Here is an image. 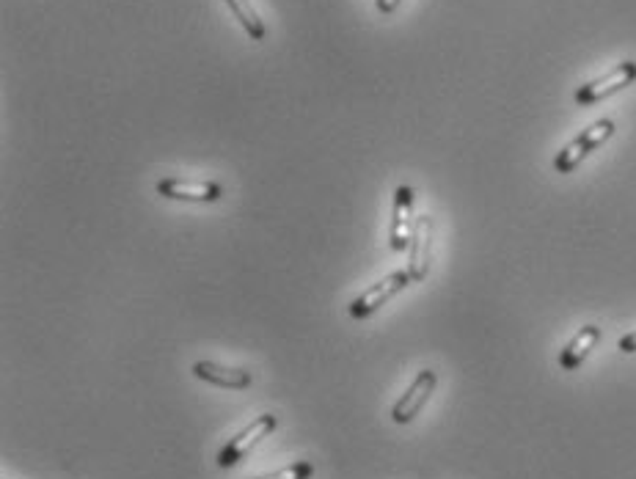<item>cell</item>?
<instances>
[{"label":"cell","instance_id":"cell-1","mask_svg":"<svg viewBox=\"0 0 636 479\" xmlns=\"http://www.w3.org/2000/svg\"><path fill=\"white\" fill-rule=\"evenodd\" d=\"M614 133V122L612 119H601V122H595L592 127H587L584 133L576 135L573 141H570L557 157H554V168H557L559 174H570L573 168L579 166L584 157L590 155L592 149H598L603 141H609Z\"/></svg>","mask_w":636,"mask_h":479},{"label":"cell","instance_id":"cell-2","mask_svg":"<svg viewBox=\"0 0 636 479\" xmlns=\"http://www.w3.org/2000/svg\"><path fill=\"white\" fill-rule=\"evenodd\" d=\"M411 273L408 270H394L389 273L386 279L378 281V284H372L367 292H361L356 301L350 303V314L356 317V320H364L369 314H375L383 306L386 301H391L397 292H402L408 284H411Z\"/></svg>","mask_w":636,"mask_h":479},{"label":"cell","instance_id":"cell-3","mask_svg":"<svg viewBox=\"0 0 636 479\" xmlns=\"http://www.w3.org/2000/svg\"><path fill=\"white\" fill-rule=\"evenodd\" d=\"M276 424H279V419H276L273 413H265V416L254 419L243 433H237L235 438L221 449V455H218V466L232 468L235 463H240V460L248 455V449H254L265 435H270L273 430H276Z\"/></svg>","mask_w":636,"mask_h":479},{"label":"cell","instance_id":"cell-4","mask_svg":"<svg viewBox=\"0 0 636 479\" xmlns=\"http://www.w3.org/2000/svg\"><path fill=\"white\" fill-rule=\"evenodd\" d=\"M636 80V61H623L620 67H614L609 75H603L598 80H590L584 83L579 91H576V102L579 105H595V102L612 97L617 91H623L625 86H631Z\"/></svg>","mask_w":636,"mask_h":479},{"label":"cell","instance_id":"cell-5","mask_svg":"<svg viewBox=\"0 0 636 479\" xmlns=\"http://www.w3.org/2000/svg\"><path fill=\"white\" fill-rule=\"evenodd\" d=\"M436 383H438V375L433 369H422L416 380H413L408 391L402 394L400 402L391 408V419L397 424H408L413 422V416L422 411L427 400H430V394L436 391Z\"/></svg>","mask_w":636,"mask_h":479},{"label":"cell","instance_id":"cell-6","mask_svg":"<svg viewBox=\"0 0 636 479\" xmlns=\"http://www.w3.org/2000/svg\"><path fill=\"white\" fill-rule=\"evenodd\" d=\"M430 248H433V218L419 215L413 223L411 246H408V273L413 281H424L430 273Z\"/></svg>","mask_w":636,"mask_h":479},{"label":"cell","instance_id":"cell-7","mask_svg":"<svg viewBox=\"0 0 636 479\" xmlns=\"http://www.w3.org/2000/svg\"><path fill=\"white\" fill-rule=\"evenodd\" d=\"M157 193L163 199L174 201H218L224 196V188L218 182H196V179H160L157 182Z\"/></svg>","mask_w":636,"mask_h":479},{"label":"cell","instance_id":"cell-8","mask_svg":"<svg viewBox=\"0 0 636 479\" xmlns=\"http://www.w3.org/2000/svg\"><path fill=\"white\" fill-rule=\"evenodd\" d=\"M413 190L408 185H400L394 193V210H391L389 243L394 251H405L411 246L413 234Z\"/></svg>","mask_w":636,"mask_h":479},{"label":"cell","instance_id":"cell-9","mask_svg":"<svg viewBox=\"0 0 636 479\" xmlns=\"http://www.w3.org/2000/svg\"><path fill=\"white\" fill-rule=\"evenodd\" d=\"M193 375L199 380H207L212 386H221V389H248L251 386V372L221 367V364H212V361L193 364Z\"/></svg>","mask_w":636,"mask_h":479},{"label":"cell","instance_id":"cell-10","mask_svg":"<svg viewBox=\"0 0 636 479\" xmlns=\"http://www.w3.org/2000/svg\"><path fill=\"white\" fill-rule=\"evenodd\" d=\"M598 342H601V328L598 325H584L579 334L565 345V350L559 353V367L565 372H573L576 367H581V361L590 356V350Z\"/></svg>","mask_w":636,"mask_h":479},{"label":"cell","instance_id":"cell-11","mask_svg":"<svg viewBox=\"0 0 636 479\" xmlns=\"http://www.w3.org/2000/svg\"><path fill=\"white\" fill-rule=\"evenodd\" d=\"M226 6L235 12V17L240 20V25L246 28V34L251 36L254 42H262V39L268 36V28H265V23L259 20V14L254 12L251 0H226Z\"/></svg>","mask_w":636,"mask_h":479},{"label":"cell","instance_id":"cell-12","mask_svg":"<svg viewBox=\"0 0 636 479\" xmlns=\"http://www.w3.org/2000/svg\"><path fill=\"white\" fill-rule=\"evenodd\" d=\"M314 474V466L312 463H292V466L281 468L276 474H268V477H259V479H309Z\"/></svg>","mask_w":636,"mask_h":479},{"label":"cell","instance_id":"cell-13","mask_svg":"<svg viewBox=\"0 0 636 479\" xmlns=\"http://www.w3.org/2000/svg\"><path fill=\"white\" fill-rule=\"evenodd\" d=\"M620 350H623V353H636V331L634 334H625L623 339H620Z\"/></svg>","mask_w":636,"mask_h":479},{"label":"cell","instance_id":"cell-14","mask_svg":"<svg viewBox=\"0 0 636 479\" xmlns=\"http://www.w3.org/2000/svg\"><path fill=\"white\" fill-rule=\"evenodd\" d=\"M375 3H378V9L383 14H391L394 12V9H397V6H400L402 0H375Z\"/></svg>","mask_w":636,"mask_h":479}]
</instances>
